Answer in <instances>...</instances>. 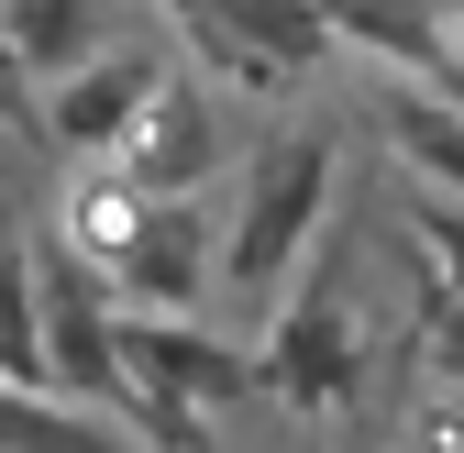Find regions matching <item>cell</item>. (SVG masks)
Listing matches in <instances>:
<instances>
[{"label": "cell", "instance_id": "277c9868", "mask_svg": "<svg viewBox=\"0 0 464 453\" xmlns=\"http://www.w3.org/2000/svg\"><path fill=\"white\" fill-rule=\"evenodd\" d=\"M34 288H44V376L78 387V410L122 420L133 410V387H122V321L100 310V288L67 255H34Z\"/></svg>", "mask_w": 464, "mask_h": 453}, {"label": "cell", "instance_id": "7c38bea8", "mask_svg": "<svg viewBox=\"0 0 464 453\" xmlns=\"http://www.w3.org/2000/svg\"><path fill=\"white\" fill-rule=\"evenodd\" d=\"M0 387H55V376H44V288H34V244H0Z\"/></svg>", "mask_w": 464, "mask_h": 453}, {"label": "cell", "instance_id": "30bf717a", "mask_svg": "<svg viewBox=\"0 0 464 453\" xmlns=\"http://www.w3.org/2000/svg\"><path fill=\"white\" fill-rule=\"evenodd\" d=\"M89 34H100V0H0V55L23 78H67L78 55H100Z\"/></svg>", "mask_w": 464, "mask_h": 453}, {"label": "cell", "instance_id": "8992f818", "mask_svg": "<svg viewBox=\"0 0 464 453\" xmlns=\"http://www.w3.org/2000/svg\"><path fill=\"white\" fill-rule=\"evenodd\" d=\"M155 89H166V67H155V55H133V44L78 55V67L55 78V100H44V133L67 144V155H122Z\"/></svg>", "mask_w": 464, "mask_h": 453}, {"label": "cell", "instance_id": "4fadbf2b", "mask_svg": "<svg viewBox=\"0 0 464 453\" xmlns=\"http://www.w3.org/2000/svg\"><path fill=\"white\" fill-rule=\"evenodd\" d=\"M420 233H431V265H442V299H464V199H420Z\"/></svg>", "mask_w": 464, "mask_h": 453}, {"label": "cell", "instance_id": "ba28073f", "mask_svg": "<svg viewBox=\"0 0 464 453\" xmlns=\"http://www.w3.org/2000/svg\"><path fill=\"white\" fill-rule=\"evenodd\" d=\"M199 276H221V255L199 244V210H188V199H144L133 233H122V288H133V299H166V310H188Z\"/></svg>", "mask_w": 464, "mask_h": 453}, {"label": "cell", "instance_id": "6da1fadb", "mask_svg": "<svg viewBox=\"0 0 464 453\" xmlns=\"http://www.w3.org/2000/svg\"><path fill=\"white\" fill-rule=\"evenodd\" d=\"M321 210H332V133L299 122L287 144L255 155L244 199H232L221 288H244V299H255V288H287V276H299V255H310V233H321Z\"/></svg>", "mask_w": 464, "mask_h": 453}, {"label": "cell", "instance_id": "5b68a950", "mask_svg": "<svg viewBox=\"0 0 464 453\" xmlns=\"http://www.w3.org/2000/svg\"><path fill=\"white\" fill-rule=\"evenodd\" d=\"M255 387H276L287 410H343L354 399V310L332 288H299L276 321V343L255 354Z\"/></svg>", "mask_w": 464, "mask_h": 453}, {"label": "cell", "instance_id": "7a4b0ae2", "mask_svg": "<svg viewBox=\"0 0 464 453\" xmlns=\"http://www.w3.org/2000/svg\"><path fill=\"white\" fill-rule=\"evenodd\" d=\"M122 387H133V431L155 453H199V410H232V399H255V354H232L210 343L199 321H122Z\"/></svg>", "mask_w": 464, "mask_h": 453}, {"label": "cell", "instance_id": "52a82bcc", "mask_svg": "<svg viewBox=\"0 0 464 453\" xmlns=\"http://www.w3.org/2000/svg\"><path fill=\"white\" fill-rule=\"evenodd\" d=\"M122 166H133V188H144V199H188V188L210 178V166H221V122H210V89L166 78V89L144 100V122H133Z\"/></svg>", "mask_w": 464, "mask_h": 453}, {"label": "cell", "instance_id": "3957f363", "mask_svg": "<svg viewBox=\"0 0 464 453\" xmlns=\"http://www.w3.org/2000/svg\"><path fill=\"white\" fill-rule=\"evenodd\" d=\"M188 44L244 89H287L332 55V0H188Z\"/></svg>", "mask_w": 464, "mask_h": 453}, {"label": "cell", "instance_id": "5bb4252c", "mask_svg": "<svg viewBox=\"0 0 464 453\" xmlns=\"http://www.w3.org/2000/svg\"><path fill=\"white\" fill-rule=\"evenodd\" d=\"M431 321H442V332H431V343H442V365H464V299H431Z\"/></svg>", "mask_w": 464, "mask_h": 453}, {"label": "cell", "instance_id": "8fae6325", "mask_svg": "<svg viewBox=\"0 0 464 453\" xmlns=\"http://www.w3.org/2000/svg\"><path fill=\"white\" fill-rule=\"evenodd\" d=\"M376 122H387V144L420 166V178L442 188V199H464V100H420V89H387L376 100Z\"/></svg>", "mask_w": 464, "mask_h": 453}, {"label": "cell", "instance_id": "9c48e42d", "mask_svg": "<svg viewBox=\"0 0 464 453\" xmlns=\"http://www.w3.org/2000/svg\"><path fill=\"white\" fill-rule=\"evenodd\" d=\"M0 453H155V442L100 410H55L44 387H0Z\"/></svg>", "mask_w": 464, "mask_h": 453}]
</instances>
